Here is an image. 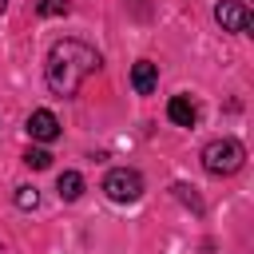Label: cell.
Instances as JSON below:
<instances>
[{
	"mask_svg": "<svg viewBox=\"0 0 254 254\" xmlns=\"http://www.w3.org/2000/svg\"><path fill=\"white\" fill-rule=\"evenodd\" d=\"M99 67V52L87 48L83 40H60L52 44L48 52V64H44V75H48V87L56 95H75L79 83Z\"/></svg>",
	"mask_w": 254,
	"mask_h": 254,
	"instance_id": "1",
	"label": "cell"
},
{
	"mask_svg": "<svg viewBox=\"0 0 254 254\" xmlns=\"http://www.w3.org/2000/svg\"><path fill=\"white\" fill-rule=\"evenodd\" d=\"M242 159H246V151H242L238 139H214V143L202 147V167L210 175H234L242 167Z\"/></svg>",
	"mask_w": 254,
	"mask_h": 254,
	"instance_id": "2",
	"label": "cell"
},
{
	"mask_svg": "<svg viewBox=\"0 0 254 254\" xmlns=\"http://www.w3.org/2000/svg\"><path fill=\"white\" fill-rule=\"evenodd\" d=\"M103 190L111 202H135L143 194V175L139 171H127V167H115L107 179H103Z\"/></svg>",
	"mask_w": 254,
	"mask_h": 254,
	"instance_id": "3",
	"label": "cell"
},
{
	"mask_svg": "<svg viewBox=\"0 0 254 254\" xmlns=\"http://www.w3.org/2000/svg\"><path fill=\"white\" fill-rule=\"evenodd\" d=\"M214 16H218V24H222L226 32H250V24H254L250 8L238 4V0H222V4L214 8Z\"/></svg>",
	"mask_w": 254,
	"mask_h": 254,
	"instance_id": "4",
	"label": "cell"
},
{
	"mask_svg": "<svg viewBox=\"0 0 254 254\" xmlns=\"http://www.w3.org/2000/svg\"><path fill=\"white\" fill-rule=\"evenodd\" d=\"M28 135L40 139V143H52V139H60V119L52 111H32L28 115Z\"/></svg>",
	"mask_w": 254,
	"mask_h": 254,
	"instance_id": "5",
	"label": "cell"
},
{
	"mask_svg": "<svg viewBox=\"0 0 254 254\" xmlns=\"http://www.w3.org/2000/svg\"><path fill=\"white\" fill-rule=\"evenodd\" d=\"M155 83H159V67H155L151 60H139V64L131 67V87H135L139 95H151Z\"/></svg>",
	"mask_w": 254,
	"mask_h": 254,
	"instance_id": "6",
	"label": "cell"
},
{
	"mask_svg": "<svg viewBox=\"0 0 254 254\" xmlns=\"http://www.w3.org/2000/svg\"><path fill=\"white\" fill-rule=\"evenodd\" d=\"M167 115H171V123H179V127H194V119H198V111H194V103H190L187 95H175V99L167 103Z\"/></svg>",
	"mask_w": 254,
	"mask_h": 254,
	"instance_id": "7",
	"label": "cell"
},
{
	"mask_svg": "<svg viewBox=\"0 0 254 254\" xmlns=\"http://www.w3.org/2000/svg\"><path fill=\"white\" fill-rule=\"evenodd\" d=\"M56 190H60L64 202H75V198L83 194V175H79V171H64L60 183H56Z\"/></svg>",
	"mask_w": 254,
	"mask_h": 254,
	"instance_id": "8",
	"label": "cell"
},
{
	"mask_svg": "<svg viewBox=\"0 0 254 254\" xmlns=\"http://www.w3.org/2000/svg\"><path fill=\"white\" fill-rule=\"evenodd\" d=\"M24 163H28V167H36V171H44V167L52 163V155H48V151H40V147H28V151H24Z\"/></svg>",
	"mask_w": 254,
	"mask_h": 254,
	"instance_id": "9",
	"label": "cell"
},
{
	"mask_svg": "<svg viewBox=\"0 0 254 254\" xmlns=\"http://www.w3.org/2000/svg\"><path fill=\"white\" fill-rule=\"evenodd\" d=\"M36 202H40V194H36V187H20V190H16V206H20V210H32Z\"/></svg>",
	"mask_w": 254,
	"mask_h": 254,
	"instance_id": "10",
	"label": "cell"
},
{
	"mask_svg": "<svg viewBox=\"0 0 254 254\" xmlns=\"http://www.w3.org/2000/svg\"><path fill=\"white\" fill-rule=\"evenodd\" d=\"M36 8H40V16H64V12H67L64 0H40Z\"/></svg>",
	"mask_w": 254,
	"mask_h": 254,
	"instance_id": "11",
	"label": "cell"
},
{
	"mask_svg": "<svg viewBox=\"0 0 254 254\" xmlns=\"http://www.w3.org/2000/svg\"><path fill=\"white\" fill-rule=\"evenodd\" d=\"M4 8H8V0H0V12H4Z\"/></svg>",
	"mask_w": 254,
	"mask_h": 254,
	"instance_id": "12",
	"label": "cell"
}]
</instances>
